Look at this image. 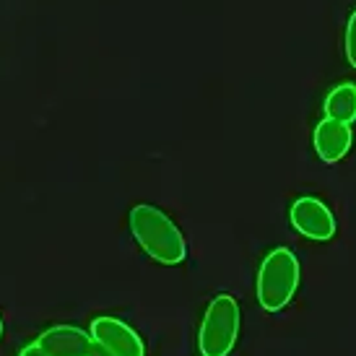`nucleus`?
I'll return each mask as SVG.
<instances>
[{
	"mask_svg": "<svg viewBox=\"0 0 356 356\" xmlns=\"http://www.w3.org/2000/svg\"><path fill=\"white\" fill-rule=\"evenodd\" d=\"M130 232L143 252H149L161 266H177L188 255V242L179 227L151 203H138L130 211Z\"/></svg>",
	"mask_w": 356,
	"mask_h": 356,
	"instance_id": "f257e3e1",
	"label": "nucleus"
},
{
	"mask_svg": "<svg viewBox=\"0 0 356 356\" xmlns=\"http://www.w3.org/2000/svg\"><path fill=\"white\" fill-rule=\"evenodd\" d=\"M299 289V260L289 248L268 252L257 273V302L266 312H281Z\"/></svg>",
	"mask_w": 356,
	"mask_h": 356,
	"instance_id": "f03ea898",
	"label": "nucleus"
},
{
	"mask_svg": "<svg viewBox=\"0 0 356 356\" xmlns=\"http://www.w3.org/2000/svg\"><path fill=\"white\" fill-rule=\"evenodd\" d=\"M239 336V302L232 294L211 299L206 317L200 323L198 351L200 356H229Z\"/></svg>",
	"mask_w": 356,
	"mask_h": 356,
	"instance_id": "7ed1b4c3",
	"label": "nucleus"
},
{
	"mask_svg": "<svg viewBox=\"0 0 356 356\" xmlns=\"http://www.w3.org/2000/svg\"><path fill=\"white\" fill-rule=\"evenodd\" d=\"M289 221L291 227L297 229L302 237L315 239V242H327V239L336 237L338 221L333 216V211L323 203V200L305 195L297 198L289 208Z\"/></svg>",
	"mask_w": 356,
	"mask_h": 356,
	"instance_id": "20e7f679",
	"label": "nucleus"
},
{
	"mask_svg": "<svg viewBox=\"0 0 356 356\" xmlns=\"http://www.w3.org/2000/svg\"><path fill=\"white\" fill-rule=\"evenodd\" d=\"M91 338L104 346L109 354L115 356H146V348H143V341L140 336L133 330L130 325H125L118 317L102 315L97 317L89 327Z\"/></svg>",
	"mask_w": 356,
	"mask_h": 356,
	"instance_id": "39448f33",
	"label": "nucleus"
},
{
	"mask_svg": "<svg viewBox=\"0 0 356 356\" xmlns=\"http://www.w3.org/2000/svg\"><path fill=\"white\" fill-rule=\"evenodd\" d=\"M351 143H354V130L348 122L323 118L315 125L312 146H315V154L320 156V161H325V164L341 161L351 151Z\"/></svg>",
	"mask_w": 356,
	"mask_h": 356,
	"instance_id": "423d86ee",
	"label": "nucleus"
},
{
	"mask_svg": "<svg viewBox=\"0 0 356 356\" xmlns=\"http://www.w3.org/2000/svg\"><path fill=\"white\" fill-rule=\"evenodd\" d=\"M37 346L47 356H91L94 338L76 325H52L37 338Z\"/></svg>",
	"mask_w": 356,
	"mask_h": 356,
	"instance_id": "0eeeda50",
	"label": "nucleus"
},
{
	"mask_svg": "<svg viewBox=\"0 0 356 356\" xmlns=\"http://www.w3.org/2000/svg\"><path fill=\"white\" fill-rule=\"evenodd\" d=\"M325 118L330 120H341V122H356V83L346 81L325 97Z\"/></svg>",
	"mask_w": 356,
	"mask_h": 356,
	"instance_id": "6e6552de",
	"label": "nucleus"
},
{
	"mask_svg": "<svg viewBox=\"0 0 356 356\" xmlns=\"http://www.w3.org/2000/svg\"><path fill=\"white\" fill-rule=\"evenodd\" d=\"M343 47H346L348 65L356 70V8L351 10V16H348V21H346V37H343Z\"/></svg>",
	"mask_w": 356,
	"mask_h": 356,
	"instance_id": "1a4fd4ad",
	"label": "nucleus"
},
{
	"mask_svg": "<svg viewBox=\"0 0 356 356\" xmlns=\"http://www.w3.org/2000/svg\"><path fill=\"white\" fill-rule=\"evenodd\" d=\"M19 356H47L44 351H42L37 343H31V346H26V348H21V354Z\"/></svg>",
	"mask_w": 356,
	"mask_h": 356,
	"instance_id": "9d476101",
	"label": "nucleus"
},
{
	"mask_svg": "<svg viewBox=\"0 0 356 356\" xmlns=\"http://www.w3.org/2000/svg\"><path fill=\"white\" fill-rule=\"evenodd\" d=\"M91 356H115V354H109L107 348L104 346H99L97 341H94V348H91Z\"/></svg>",
	"mask_w": 356,
	"mask_h": 356,
	"instance_id": "9b49d317",
	"label": "nucleus"
},
{
	"mask_svg": "<svg viewBox=\"0 0 356 356\" xmlns=\"http://www.w3.org/2000/svg\"><path fill=\"white\" fill-rule=\"evenodd\" d=\"M0 336H3V320H0Z\"/></svg>",
	"mask_w": 356,
	"mask_h": 356,
	"instance_id": "f8f14e48",
	"label": "nucleus"
}]
</instances>
